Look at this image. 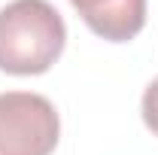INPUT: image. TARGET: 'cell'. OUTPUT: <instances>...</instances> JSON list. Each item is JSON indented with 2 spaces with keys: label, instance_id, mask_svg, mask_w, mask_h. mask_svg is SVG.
Wrapping results in <instances>:
<instances>
[{
  "label": "cell",
  "instance_id": "1",
  "mask_svg": "<svg viewBox=\"0 0 158 155\" xmlns=\"http://www.w3.org/2000/svg\"><path fill=\"white\" fill-rule=\"evenodd\" d=\"M67 27L49 0H12L0 9V70L40 76L64 52Z\"/></svg>",
  "mask_w": 158,
  "mask_h": 155
},
{
  "label": "cell",
  "instance_id": "2",
  "mask_svg": "<svg viewBox=\"0 0 158 155\" xmlns=\"http://www.w3.org/2000/svg\"><path fill=\"white\" fill-rule=\"evenodd\" d=\"M61 119L49 97L34 91L0 94V155H52Z\"/></svg>",
  "mask_w": 158,
  "mask_h": 155
},
{
  "label": "cell",
  "instance_id": "3",
  "mask_svg": "<svg viewBox=\"0 0 158 155\" xmlns=\"http://www.w3.org/2000/svg\"><path fill=\"white\" fill-rule=\"evenodd\" d=\"M91 34L110 43H128L146 24V0H70Z\"/></svg>",
  "mask_w": 158,
  "mask_h": 155
},
{
  "label": "cell",
  "instance_id": "4",
  "mask_svg": "<svg viewBox=\"0 0 158 155\" xmlns=\"http://www.w3.org/2000/svg\"><path fill=\"white\" fill-rule=\"evenodd\" d=\"M143 122H146V128L158 137V79H152L149 85H146V91H143Z\"/></svg>",
  "mask_w": 158,
  "mask_h": 155
}]
</instances>
